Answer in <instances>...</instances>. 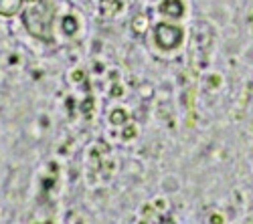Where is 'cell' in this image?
<instances>
[{"instance_id":"6da1fadb","label":"cell","mask_w":253,"mask_h":224,"mask_svg":"<svg viewBox=\"0 0 253 224\" xmlns=\"http://www.w3.org/2000/svg\"><path fill=\"white\" fill-rule=\"evenodd\" d=\"M53 18H55V6L49 0H39V2L31 4L23 12V23L27 31L43 40L53 38Z\"/></svg>"},{"instance_id":"7a4b0ae2","label":"cell","mask_w":253,"mask_h":224,"mask_svg":"<svg viewBox=\"0 0 253 224\" xmlns=\"http://www.w3.org/2000/svg\"><path fill=\"white\" fill-rule=\"evenodd\" d=\"M156 43L162 49H176L182 43V29L172 25H158L156 27Z\"/></svg>"},{"instance_id":"3957f363","label":"cell","mask_w":253,"mask_h":224,"mask_svg":"<svg viewBox=\"0 0 253 224\" xmlns=\"http://www.w3.org/2000/svg\"><path fill=\"white\" fill-rule=\"evenodd\" d=\"M160 10H162L164 14H168V16H182L184 4L180 2V0H164L162 6H160Z\"/></svg>"},{"instance_id":"277c9868","label":"cell","mask_w":253,"mask_h":224,"mask_svg":"<svg viewBox=\"0 0 253 224\" xmlns=\"http://www.w3.org/2000/svg\"><path fill=\"white\" fill-rule=\"evenodd\" d=\"M23 0H0V14L2 16H12L20 10Z\"/></svg>"},{"instance_id":"5b68a950","label":"cell","mask_w":253,"mask_h":224,"mask_svg":"<svg viewBox=\"0 0 253 224\" xmlns=\"http://www.w3.org/2000/svg\"><path fill=\"white\" fill-rule=\"evenodd\" d=\"M120 8H122V2H120V0H105L99 10H101L103 16H112V14H116Z\"/></svg>"},{"instance_id":"8992f818","label":"cell","mask_w":253,"mask_h":224,"mask_svg":"<svg viewBox=\"0 0 253 224\" xmlns=\"http://www.w3.org/2000/svg\"><path fill=\"white\" fill-rule=\"evenodd\" d=\"M63 31H65L67 34H75L77 32V20L73 16H67L65 20H63Z\"/></svg>"},{"instance_id":"52a82bcc","label":"cell","mask_w":253,"mask_h":224,"mask_svg":"<svg viewBox=\"0 0 253 224\" xmlns=\"http://www.w3.org/2000/svg\"><path fill=\"white\" fill-rule=\"evenodd\" d=\"M126 111L124 109H118V111H114L112 113V124H116V126H122V124H126Z\"/></svg>"},{"instance_id":"ba28073f","label":"cell","mask_w":253,"mask_h":224,"mask_svg":"<svg viewBox=\"0 0 253 224\" xmlns=\"http://www.w3.org/2000/svg\"><path fill=\"white\" fill-rule=\"evenodd\" d=\"M91 109H93V99H91V97H87V99H85V103L81 105V111L89 115V113H91Z\"/></svg>"},{"instance_id":"9c48e42d","label":"cell","mask_w":253,"mask_h":224,"mask_svg":"<svg viewBox=\"0 0 253 224\" xmlns=\"http://www.w3.org/2000/svg\"><path fill=\"white\" fill-rule=\"evenodd\" d=\"M144 25H146V18H144V16H138V18H136V31L142 32V31H144Z\"/></svg>"},{"instance_id":"30bf717a","label":"cell","mask_w":253,"mask_h":224,"mask_svg":"<svg viewBox=\"0 0 253 224\" xmlns=\"http://www.w3.org/2000/svg\"><path fill=\"white\" fill-rule=\"evenodd\" d=\"M136 135V128H126V131H124V137L126 139H130V137H134Z\"/></svg>"},{"instance_id":"8fae6325","label":"cell","mask_w":253,"mask_h":224,"mask_svg":"<svg viewBox=\"0 0 253 224\" xmlns=\"http://www.w3.org/2000/svg\"><path fill=\"white\" fill-rule=\"evenodd\" d=\"M73 79H75V81H81V79H83V73H81V71H75V73H73Z\"/></svg>"},{"instance_id":"7c38bea8","label":"cell","mask_w":253,"mask_h":224,"mask_svg":"<svg viewBox=\"0 0 253 224\" xmlns=\"http://www.w3.org/2000/svg\"><path fill=\"white\" fill-rule=\"evenodd\" d=\"M211 83H215V87H217V83H221V77H211Z\"/></svg>"},{"instance_id":"4fadbf2b","label":"cell","mask_w":253,"mask_h":224,"mask_svg":"<svg viewBox=\"0 0 253 224\" xmlns=\"http://www.w3.org/2000/svg\"><path fill=\"white\" fill-rule=\"evenodd\" d=\"M112 95H122V87H114L112 89Z\"/></svg>"},{"instance_id":"5bb4252c","label":"cell","mask_w":253,"mask_h":224,"mask_svg":"<svg viewBox=\"0 0 253 224\" xmlns=\"http://www.w3.org/2000/svg\"><path fill=\"white\" fill-rule=\"evenodd\" d=\"M53 186V180H45V188H51Z\"/></svg>"},{"instance_id":"9a60e30c","label":"cell","mask_w":253,"mask_h":224,"mask_svg":"<svg viewBox=\"0 0 253 224\" xmlns=\"http://www.w3.org/2000/svg\"><path fill=\"white\" fill-rule=\"evenodd\" d=\"M211 222H223V220H221V216H213V218H211Z\"/></svg>"}]
</instances>
